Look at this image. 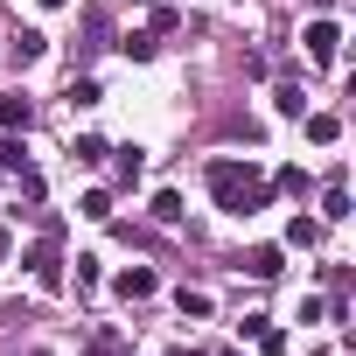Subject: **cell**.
I'll return each instance as SVG.
<instances>
[{"label": "cell", "mask_w": 356, "mask_h": 356, "mask_svg": "<svg viewBox=\"0 0 356 356\" xmlns=\"http://www.w3.org/2000/svg\"><path fill=\"white\" fill-rule=\"evenodd\" d=\"M203 182H210L217 210L245 217V210H252V189H259V168H252V161H238V154H217V161L203 168Z\"/></svg>", "instance_id": "cell-1"}, {"label": "cell", "mask_w": 356, "mask_h": 356, "mask_svg": "<svg viewBox=\"0 0 356 356\" xmlns=\"http://www.w3.org/2000/svg\"><path fill=\"white\" fill-rule=\"evenodd\" d=\"M56 231H63V224H42V245H29V252H22V266L35 273V286H42V293H63V252H56Z\"/></svg>", "instance_id": "cell-2"}, {"label": "cell", "mask_w": 356, "mask_h": 356, "mask_svg": "<svg viewBox=\"0 0 356 356\" xmlns=\"http://www.w3.org/2000/svg\"><path fill=\"white\" fill-rule=\"evenodd\" d=\"M300 42H307V56H314V63H335V56H342V29H335V22H307V29H300Z\"/></svg>", "instance_id": "cell-3"}, {"label": "cell", "mask_w": 356, "mask_h": 356, "mask_svg": "<svg viewBox=\"0 0 356 356\" xmlns=\"http://www.w3.org/2000/svg\"><path fill=\"white\" fill-rule=\"evenodd\" d=\"M112 293H119V300H154L161 280H154V266H126V273L112 280Z\"/></svg>", "instance_id": "cell-4"}, {"label": "cell", "mask_w": 356, "mask_h": 356, "mask_svg": "<svg viewBox=\"0 0 356 356\" xmlns=\"http://www.w3.org/2000/svg\"><path fill=\"white\" fill-rule=\"evenodd\" d=\"M29 119H35V105L22 91H0V133H29Z\"/></svg>", "instance_id": "cell-5"}, {"label": "cell", "mask_w": 356, "mask_h": 356, "mask_svg": "<svg viewBox=\"0 0 356 356\" xmlns=\"http://www.w3.org/2000/svg\"><path fill=\"white\" fill-rule=\"evenodd\" d=\"M300 119H307V140H314V147H335V140H342V119H335V112H300Z\"/></svg>", "instance_id": "cell-6"}, {"label": "cell", "mask_w": 356, "mask_h": 356, "mask_svg": "<svg viewBox=\"0 0 356 356\" xmlns=\"http://www.w3.org/2000/svg\"><path fill=\"white\" fill-rule=\"evenodd\" d=\"M245 273L252 280H280V245H252L245 252Z\"/></svg>", "instance_id": "cell-7"}, {"label": "cell", "mask_w": 356, "mask_h": 356, "mask_svg": "<svg viewBox=\"0 0 356 356\" xmlns=\"http://www.w3.org/2000/svg\"><path fill=\"white\" fill-rule=\"evenodd\" d=\"M175 307H182L189 321H210V314H217V300H210L203 286H182V293H175Z\"/></svg>", "instance_id": "cell-8"}, {"label": "cell", "mask_w": 356, "mask_h": 356, "mask_svg": "<svg viewBox=\"0 0 356 356\" xmlns=\"http://www.w3.org/2000/svg\"><path fill=\"white\" fill-rule=\"evenodd\" d=\"M105 154H112V147H105L98 133H77V140H70V161H77V168H98Z\"/></svg>", "instance_id": "cell-9"}, {"label": "cell", "mask_w": 356, "mask_h": 356, "mask_svg": "<svg viewBox=\"0 0 356 356\" xmlns=\"http://www.w3.org/2000/svg\"><path fill=\"white\" fill-rule=\"evenodd\" d=\"M77 217H91V224H112V189H84V196H77Z\"/></svg>", "instance_id": "cell-10"}, {"label": "cell", "mask_w": 356, "mask_h": 356, "mask_svg": "<svg viewBox=\"0 0 356 356\" xmlns=\"http://www.w3.org/2000/svg\"><path fill=\"white\" fill-rule=\"evenodd\" d=\"M273 112H280V119H300V112H307V91H300V84H280V91H273Z\"/></svg>", "instance_id": "cell-11"}, {"label": "cell", "mask_w": 356, "mask_h": 356, "mask_svg": "<svg viewBox=\"0 0 356 356\" xmlns=\"http://www.w3.org/2000/svg\"><path fill=\"white\" fill-rule=\"evenodd\" d=\"M42 49H49L42 29H22V35H15V56H22V63H42Z\"/></svg>", "instance_id": "cell-12"}, {"label": "cell", "mask_w": 356, "mask_h": 356, "mask_svg": "<svg viewBox=\"0 0 356 356\" xmlns=\"http://www.w3.org/2000/svg\"><path fill=\"white\" fill-rule=\"evenodd\" d=\"M119 49H126V56H133V63H147V56H154V49H161V35H154V29H133V35H126V42H119Z\"/></svg>", "instance_id": "cell-13"}, {"label": "cell", "mask_w": 356, "mask_h": 356, "mask_svg": "<svg viewBox=\"0 0 356 356\" xmlns=\"http://www.w3.org/2000/svg\"><path fill=\"white\" fill-rule=\"evenodd\" d=\"M321 217H328V224H342V217H349V189H342V182H328V196H321Z\"/></svg>", "instance_id": "cell-14"}, {"label": "cell", "mask_w": 356, "mask_h": 356, "mask_svg": "<svg viewBox=\"0 0 356 356\" xmlns=\"http://www.w3.org/2000/svg\"><path fill=\"white\" fill-rule=\"evenodd\" d=\"M154 224H182V196H175V189L154 196Z\"/></svg>", "instance_id": "cell-15"}, {"label": "cell", "mask_w": 356, "mask_h": 356, "mask_svg": "<svg viewBox=\"0 0 356 356\" xmlns=\"http://www.w3.org/2000/svg\"><path fill=\"white\" fill-rule=\"evenodd\" d=\"M286 245H321V224H314V217H293V224H286Z\"/></svg>", "instance_id": "cell-16"}, {"label": "cell", "mask_w": 356, "mask_h": 356, "mask_svg": "<svg viewBox=\"0 0 356 356\" xmlns=\"http://www.w3.org/2000/svg\"><path fill=\"white\" fill-rule=\"evenodd\" d=\"M98 266H105L98 252H77V293H91V286H98Z\"/></svg>", "instance_id": "cell-17"}, {"label": "cell", "mask_w": 356, "mask_h": 356, "mask_svg": "<svg viewBox=\"0 0 356 356\" xmlns=\"http://www.w3.org/2000/svg\"><path fill=\"white\" fill-rule=\"evenodd\" d=\"M84 356H133V349H126V335H119V328H105V335H98Z\"/></svg>", "instance_id": "cell-18"}, {"label": "cell", "mask_w": 356, "mask_h": 356, "mask_svg": "<svg viewBox=\"0 0 356 356\" xmlns=\"http://www.w3.org/2000/svg\"><path fill=\"white\" fill-rule=\"evenodd\" d=\"M15 189H22V203H42V175L35 168H15Z\"/></svg>", "instance_id": "cell-19"}, {"label": "cell", "mask_w": 356, "mask_h": 356, "mask_svg": "<svg viewBox=\"0 0 356 356\" xmlns=\"http://www.w3.org/2000/svg\"><path fill=\"white\" fill-rule=\"evenodd\" d=\"M140 168H147V154H140V147H126V154H119V182H126V189L140 182Z\"/></svg>", "instance_id": "cell-20"}, {"label": "cell", "mask_w": 356, "mask_h": 356, "mask_svg": "<svg viewBox=\"0 0 356 356\" xmlns=\"http://www.w3.org/2000/svg\"><path fill=\"white\" fill-rule=\"evenodd\" d=\"M70 105H105V91H98V77H77V84H70Z\"/></svg>", "instance_id": "cell-21"}, {"label": "cell", "mask_w": 356, "mask_h": 356, "mask_svg": "<svg viewBox=\"0 0 356 356\" xmlns=\"http://www.w3.org/2000/svg\"><path fill=\"white\" fill-rule=\"evenodd\" d=\"M280 196H307V175L300 168H280Z\"/></svg>", "instance_id": "cell-22"}, {"label": "cell", "mask_w": 356, "mask_h": 356, "mask_svg": "<svg viewBox=\"0 0 356 356\" xmlns=\"http://www.w3.org/2000/svg\"><path fill=\"white\" fill-rule=\"evenodd\" d=\"M0 168H8V175H15V168H29V147H22V140H8V147H0Z\"/></svg>", "instance_id": "cell-23"}, {"label": "cell", "mask_w": 356, "mask_h": 356, "mask_svg": "<svg viewBox=\"0 0 356 356\" xmlns=\"http://www.w3.org/2000/svg\"><path fill=\"white\" fill-rule=\"evenodd\" d=\"M161 356H203V349H182V342H175V349H161Z\"/></svg>", "instance_id": "cell-24"}, {"label": "cell", "mask_w": 356, "mask_h": 356, "mask_svg": "<svg viewBox=\"0 0 356 356\" xmlns=\"http://www.w3.org/2000/svg\"><path fill=\"white\" fill-rule=\"evenodd\" d=\"M8 252H15V238H8V231H0V259H8Z\"/></svg>", "instance_id": "cell-25"}, {"label": "cell", "mask_w": 356, "mask_h": 356, "mask_svg": "<svg viewBox=\"0 0 356 356\" xmlns=\"http://www.w3.org/2000/svg\"><path fill=\"white\" fill-rule=\"evenodd\" d=\"M42 8H70V0H42Z\"/></svg>", "instance_id": "cell-26"}, {"label": "cell", "mask_w": 356, "mask_h": 356, "mask_svg": "<svg viewBox=\"0 0 356 356\" xmlns=\"http://www.w3.org/2000/svg\"><path fill=\"white\" fill-rule=\"evenodd\" d=\"M307 8H335V0H307Z\"/></svg>", "instance_id": "cell-27"}]
</instances>
